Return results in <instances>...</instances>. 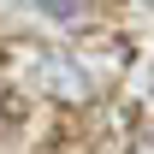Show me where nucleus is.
Wrapping results in <instances>:
<instances>
[{
  "mask_svg": "<svg viewBox=\"0 0 154 154\" xmlns=\"http://www.w3.org/2000/svg\"><path fill=\"white\" fill-rule=\"evenodd\" d=\"M42 6H48L54 18H71V12H77V0H42Z\"/></svg>",
  "mask_w": 154,
  "mask_h": 154,
  "instance_id": "nucleus-1",
  "label": "nucleus"
}]
</instances>
